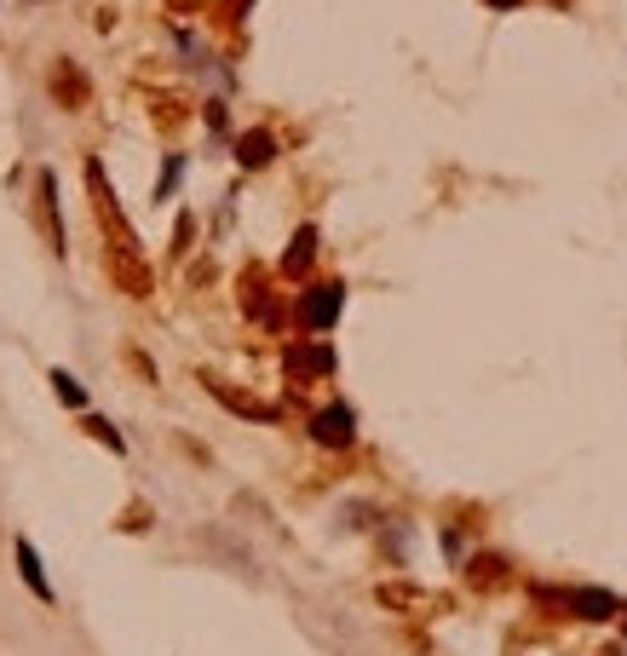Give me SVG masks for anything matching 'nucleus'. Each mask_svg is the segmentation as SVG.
<instances>
[{"instance_id": "obj_1", "label": "nucleus", "mask_w": 627, "mask_h": 656, "mask_svg": "<svg viewBox=\"0 0 627 656\" xmlns=\"http://www.w3.org/2000/svg\"><path fill=\"white\" fill-rule=\"evenodd\" d=\"M535 599H553V605L576 610L581 622H610V616H622V599L616 593H604V587H564V593H553V587H535Z\"/></svg>"}, {"instance_id": "obj_2", "label": "nucleus", "mask_w": 627, "mask_h": 656, "mask_svg": "<svg viewBox=\"0 0 627 656\" xmlns=\"http://www.w3.org/2000/svg\"><path fill=\"white\" fill-rule=\"evenodd\" d=\"M87 190H93V213L104 219V231H110V242H116V248H133L139 236H133V225H127V213L116 208V190H110V179H104V167H98V156L87 162Z\"/></svg>"}, {"instance_id": "obj_3", "label": "nucleus", "mask_w": 627, "mask_h": 656, "mask_svg": "<svg viewBox=\"0 0 627 656\" xmlns=\"http://www.w3.org/2000/svg\"><path fill=\"white\" fill-rule=\"evenodd\" d=\"M340 305H346V282H317V288H305V300H300V323L311 334H323V328L340 323Z\"/></svg>"}, {"instance_id": "obj_4", "label": "nucleus", "mask_w": 627, "mask_h": 656, "mask_svg": "<svg viewBox=\"0 0 627 656\" xmlns=\"http://www.w3.org/2000/svg\"><path fill=\"white\" fill-rule=\"evenodd\" d=\"M104 277L116 282L121 294H133V300H144V294H150V265L139 259V248H110V259H104Z\"/></svg>"}, {"instance_id": "obj_5", "label": "nucleus", "mask_w": 627, "mask_h": 656, "mask_svg": "<svg viewBox=\"0 0 627 656\" xmlns=\"http://www.w3.org/2000/svg\"><path fill=\"white\" fill-rule=\"evenodd\" d=\"M311 438L323 449H351V438H357V415H351V403H328V409H317L311 415Z\"/></svg>"}, {"instance_id": "obj_6", "label": "nucleus", "mask_w": 627, "mask_h": 656, "mask_svg": "<svg viewBox=\"0 0 627 656\" xmlns=\"http://www.w3.org/2000/svg\"><path fill=\"white\" fill-rule=\"evenodd\" d=\"M282 369H288V380H323V375H334L340 369V357H334V346H288L282 352Z\"/></svg>"}, {"instance_id": "obj_7", "label": "nucleus", "mask_w": 627, "mask_h": 656, "mask_svg": "<svg viewBox=\"0 0 627 656\" xmlns=\"http://www.w3.org/2000/svg\"><path fill=\"white\" fill-rule=\"evenodd\" d=\"M87 98H93L87 75L75 70L70 58H52V104H64V110H87Z\"/></svg>"}, {"instance_id": "obj_8", "label": "nucleus", "mask_w": 627, "mask_h": 656, "mask_svg": "<svg viewBox=\"0 0 627 656\" xmlns=\"http://www.w3.org/2000/svg\"><path fill=\"white\" fill-rule=\"evenodd\" d=\"M208 392H213L219 403H225L231 415H248V421H265V426L282 421V409H277V403H259L254 392H236V386H225V380H213V375H208Z\"/></svg>"}, {"instance_id": "obj_9", "label": "nucleus", "mask_w": 627, "mask_h": 656, "mask_svg": "<svg viewBox=\"0 0 627 656\" xmlns=\"http://www.w3.org/2000/svg\"><path fill=\"white\" fill-rule=\"evenodd\" d=\"M12 553H18V576H24V587L41 599V605H52V582H47V570H41V553H35V541L18 536L12 541Z\"/></svg>"}, {"instance_id": "obj_10", "label": "nucleus", "mask_w": 627, "mask_h": 656, "mask_svg": "<svg viewBox=\"0 0 627 656\" xmlns=\"http://www.w3.org/2000/svg\"><path fill=\"white\" fill-rule=\"evenodd\" d=\"M311 259H317V225H300L294 242L282 248V277H305V271H311Z\"/></svg>"}, {"instance_id": "obj_11", "label": "nucleus", "mask_w": 627, "mask_h": 656, "mask_svg": "<svg viewBox=\"0 0 627 656\" xmlns=\"http://www.w3.org/2000/svg\"><path fill=\"white\" fill-rule=\"evenodd\" d=\"M271 156H277V139H271L265 127H254V133H242V139H236V162H242V167H265Z\"/></svg>"}, {"instance_id": "obj_12", "label": "nucleus", "mask_w": 627, "mask_h": 656, "mask_svg": "<svg viewBox=\"0 0 627 656\" xmlns=\"http://www.w3.org/2000/svg\"><path fill=\"white\" fill-rule=\"evenodd\" d=\"M466 582L472 587H501L507 582V559H501V553H478V559H466Z\"/></svg>"}, {"instance_id": "obj_13", "label": "nucleus", "mask_w": 627, "mask_h": 656, "mask_svg": "<svg viewBox=\"0 0 627 656\" xmlns=\"http://www.w3.org/2000/svg\"><path fill=\"white\" fill-rule=\"evenodd\" d=\"M242 305H248V311H254V317H259V323H265V328H277V323H282L277 300H271V294L259 288V277H248V282H242Z\"/></svg>"}, {"instance_id": "obj_14", "label": "nucleus", "mask_w": 627, "mask_h": 656, "mask_svg": "<svg viewBox=\"0 0 627 656\" xmlns=\"http://www.w3.org/2000/svg\"><path fill=\"white\" fill-rule=\"evenodd\" d=\"M380 605L415 610V605H426V593H420V587H403V582H392V587H380Z\"/></svg>"}, {"instance_id": "obj_15", "label": "nucleus", "mask_w": 627, "mask_h": 656, "mask_svg": "<svg viewBox=\"0 0 627 656\" xmlns=\"http://www.w3.org/2000/svg\"><path fill=\"white\" fill-rule=\"evenodd\" d=\"M52 392H58V398L70 403V409H81V403H87V392H81V386H75V375H64V369H52Z\"/></svg>"}, {"instance_id": "obj_16", "label": "nucleus", "mask_w": 627, "mask_h": 656, "mask_svg": "<svg viewBox=\"0 0 627 656\" xmlns=\"http://www.w3.org/2000/svg\"><path fill=\"white\" fill-rule=\"evenodd\" d=\"M87 432H93V438H104V444L116 449V455H121V449H127V444H121V432H116V426H110V421H104V415H87Z\"/></svg>"}, {"instance_id": "obj_17", "label": "nucleus", "mask_w": 627, "mask_h": 656, "mask_svg": "<svg viewBox=\"0 0 627 656\" xmlns=\"http://www.w3.org/2000/svg\"><path fill=\"white\" fill-rule=\"evenodd\" d=\"M179 173H185V162H179V156H167V167H162V185H156V196H173V185H179Z\"/></svg>"}, {"instance_id": "obj_18", "label": "nucleus", "mask_w": 627, "mask_h": 656, "mask_svg": "<svg viewBox=\"0 0 627 656\" xmlns=\"http://www.w3.org/2000/svg\"><path fill=\"white\" fill-rule=\"evenodd\" d=\"M173 236H179V242H173V248H179V254H185L190 242H196V219H190V213H179V231H173Z\"/></svg>"}, {"instance_id": "obj_19", "label": "nucleus", "mask_w": 627, "mask_h": 656, "mask_svg": "<svg viewBox=\"0 0 627 656\" xmlns=\"http://www.w3.org/2000/svg\"><path fill=\"white\" fill-rule=\"evenodd\" d=\"M248 6H254V0H225V6H219V12H225V24H236V18H242V12H248Z\"/></svg>"}, {"instance_id": "obj_20", "label": "nucleus", "mask_w": 627, "mask_h": 656, "mask_svg": "<svg viewBox=\"0 0 627 656\" xmlns=\"http://www.w3.org/2000/svg\"><path fill=\"white\" fill-rule=\"evenodd\" d=\"M167 6H173V12H196V6H202V0H167Z\"/></svg>"}, {"instance_id": "obj_21", "label": "nucleus", "mask_w": 627, "mask_h": 656, "mask_svg": "<svg viewBox=\"0 0 627 656\" xmlns=\"http://www.w3.org/2000/svg\"><path fill=\"white\" fill-rule=\"evenodd\" d=\"M484 6H495V12H512V6H518V0H484Z\"/></svg>"}, {"instance_id": "obj_22", "label": "nucleus", "mask_w": 627, "mask_h": 656, "mask_svg": "<svg viewBox=\"0 0 627 656\" xmlns=\"http://www.w3.org/2000/svg\"><path fill=\"white\" fill-rule=\"evenodd\" d=\"M553 6H570V0H553Z\"/></svg>"}, {"instance_id": "obj_23", "label": "nucleus", "mask_w": 627, "mask_h": 656, "mask_svg": "<svg viewBox=\"0 0 627 656\" xmlns=\"http://www.w3.org/2000/svg\"><path fill=\"white\" fill-rule=\"evenodd\" d=\"M622 628H627V610H622Z\"/></svg>"}]
</instances>
